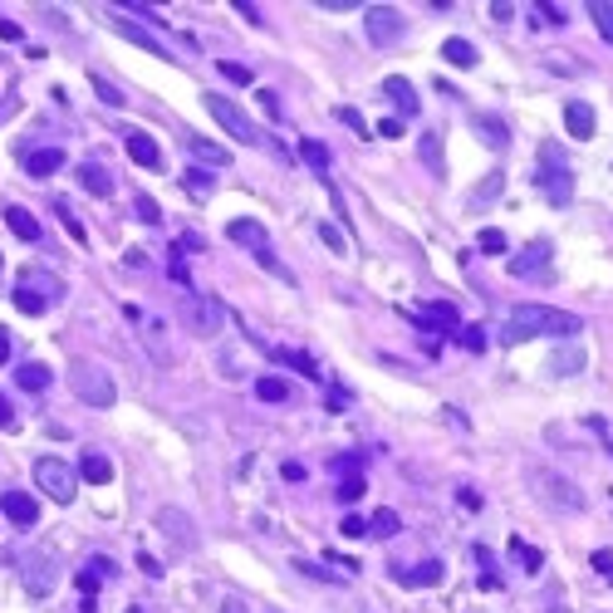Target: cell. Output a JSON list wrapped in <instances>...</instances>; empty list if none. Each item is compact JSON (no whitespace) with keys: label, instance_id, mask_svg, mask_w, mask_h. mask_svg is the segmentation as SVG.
Listing matches in <instances>:
<instances>
[{"label":"cell","instance_id":"7","mask_svg":"<svg viewBox=\"0 0 613 613\" xmlns=\"http://www.w3.org/2000/svg\"><path fill=\"white\" fill-rule=\"evenodd\" d=\"M182 319H187V329L197 334V339H211V334H221L226 309H221L216 295H187L182 299Z\"/></svg>","mask_w":613,"mask_h":613},{"label":"cell","instance_id":"11","mask_svg":"<svg viewBox=\"0 0 613 613\" xmlns=\"http://www.w3.org/2000/svg\"><path fill=\"white\" fill-rule=\"evenodd\" d=\"M535 486H540V496L550 501V506H559V511H584V496H579V486L574 481H564L555 472H535Z\"/></svg>","mask_w":613,"mask_h":613},{"label":"cell","instance_id":"40","mask_svg":"<svg viewBox=\"0 0 613 613\" xmlns=\"http://www.w3.org/2000/svg\"><path fill=\"white\" fill-rule=\"evenodd\" d=\"M93 89H99V99H103V103L123 108V93H118V89H113V83H108V79H93Z\"/></svg>","mask_w":613,"mask_h":613},{"label":"cell","instance_id":"17","mask_svg":"<svg viewBox=\"0 0 613 613\" xmlns=\"http://www.w3.org/2000/svg\"><path fill=\"white\" fill-rule=\"evenodd\" d=\"M128 158H133L138 167H162V148L148 133H128Z\"/></svg>","mask_w":613,"mask_h":613},{"label":"cell","instance_id":"25","mask_svg":"<svg viewBox=\"0 0 613 613\" xmlns=\"http://www.w3.org/2000/svg\"><path fill=\"white\" fill-rule=\"evenodd\" d=\"M25 589H30V594H50V589H54V564L50 559H30Z\"/></svg>","mask_w":613,"mask_h":613},{"label":"cell","instance_id":"41","mask_svg":"<svg viewBox=\"0 0 613 613\" xmlns=\"http://www.w3.org/2000/svg\"><path fill=\"white\" fill-rule=\"evenodd\" d=\"M299 152H305V162H315V167H329V152H324L315 138H309V142H305V148H299Z\"/></svg>","mask_w":613,"mask_h":613},{"label":"cell","instance_id":"28","mask_svg":"<svg viewBox=\"0 0 613 613\" xmlns=\"http://www.w3.org/2000/svg\"><path fill=\"white\" fill-rule=\"evenodd\" d=\"M182 187L191 191V197H211V187H216V177L207 172V167H187V172H182Z\"/></svg>","mask_w":613,"mask_h":613},{"label":"cell","instance_id":"30","mask_svg":"<svg viewBox=\"0 0 613 613\" xmlns=\"http://www.w3.org/2000/svg\"><path fill=\"white\" fill-rule=\"evenodd\" d=\"M187 152L201 158V162H226V148H216V142H207V138H187Z\"/></svg>","mask_w":613,"mask_h":613},{"label":"cell","instance_id":"43","mask_svg":"<svg viewBox=\"0 0 613 613\" xmlns=\"http://www.w3.org/2000/svg\"><path fill=\"white\" fill-rule=\"evenodd\" d=\"M462 344L472 348V354H481V348H486V329H462Z\"/></svg>","mask_w":613,"mask_h":613},{"label":"cell","instance_id":"54","mask_svg":"<svg viewBox=\"0 0 613 613\" xmlns=\"http://www.w3.org/2000/svg\"><path fill=\"white\" fill-rule=\"evenodd\" d=\"M138 564H142V574H152V579L162 574V569H158V559H152V555H138Z\"/></svg>","mask_w":613,"mask_h":613},{"label":"cell","instance_id":"6","mask_svg":"<svg viewBox=\"0 0 613 613\" xmlns=\"http://www.w3.org/2000/svg\"><path fill=\"white\" fill-rule=\"evenodd\" d=\"M207 113H211L216 123H221L236 142H246V148H260V142H266V138H260V128L250 123V118L240 113V108H236L231 99H221V93H207Z\"/></svg>","mask_w":613,"mask_h":613},{"label":"cell","instance_id":"55","mask_svg":"<svg viewBox=\"0 0 613 613\" xmlns=\"http://www.w3.org/2000/svg\"><path fill=\"white\" fill-rule=\"evenodd\" d=\"M594 564H598V569H613V550H598Z\"/></svg>","mask_w":613,"mask_h":613},{"label":"cell","instance_id":"52","mask_svg":"<svg viewBox=\"0 0 613 613\" xmlns=\"http://www.w3.org/2000/svg\"><path fill=\"white\" fill-rule=\"evenodd\" d=\"M319 236H324V240H329V246H334V250H344V236H339V231H334V226H319Z\"/></svg>","mask_w":613,"mask_h":613},{"label":"cell","instance_id":"46","mask_svg":"<svg viewBox=\"0 0 613 613\" xmlns=\"http://www.w3.org/2000/svg\"><path fill=\"white\" fill-rule=\"evenodd\" d=\"M221 74H226V79H236V83H246V79H250V69H246V64H231V59H226Z\"/></svg>","mask_w":613,"mask_h":613},{"label":"cell","instance_id":"56","mask_svg":"<svg viewBox=\"0 0 613 613\" xmlns=\"http://www.w3.org/2000/svg\"><path fill=\"white\" fill-rule=\"evenodd\" d=\"M0 364H10V334L0 329Z\"/></svg>","mask_w":613,"mask_h":613},{"label":"cell","instance_id":"35","mask_svg":"<svg viewBox=\"0 0 613 613\" xmlns=\"http://www.w3.org/2000/svg\"><path fill=\"white\" fill-rule=\"evenodd\" d=\"M275 358H280V364H290V368H299V374H305V378H319V368H315V358H305V354H295V348H280V354H275Z\"/></svg>","mask_w":613,"mask_h":613},{"label":"cell","instance_id":"16","mask_svg":"<svg viewBox=\"0 0 613 613\" xmlns=\"http://www.w3.org/2000/svg\"><path fill=\"white\" fill-rule=\"evenodd\" d=\"M398 584L407 589H427V584H442V564L437 559H423V564H407V569H393Z\"/></svg>","mask_w":613,"mask_h":613},{"label":"cell","instance_id":"13","mask_svg":"<svg viewBox=\"0 0 613 613\" xmlns=\"http://www.w3.org/2000/svg\"><path fill=\"white\" fill-rule=\"evenodd\" d=\"M103 579H113V559L93 555V559L79 569V594H83V604H93V594H99V584H103Z\"/></svg>","mask_w":613,"mask_h":613},{"label":"cell","instance_id":"45","mask_svg":"<svg viewBox=\"0 0 613 613\" xmlns=\"http://www.w3.org/2000/svg\"><path fill=\"white\" fill-rule=\"evenodd\" d=\"M423 158H427V162H442V142H437V133L423 138Z\"/></svg>","mask_w":613,"mask_h":613},{"label":"cell","instance_id":"58","mask_svg":"<svg viewBox=\"0 0 613 613\" xmlns=\"http://www.w3.org/2000/svg\"><path fill=\"white\" fill-rule=\"evenodd\" d=\"M128 613H138V608H128Z\"/></svg>","mask_w":613,"mask_h":613},{"label":"cell","instance_id":"32","mask_svg":"<svg viewBox=\"0 0 613 613\" xmlns=\"http://www.w3.org/2000/svg\"><path fill=\"white\" fill-rule=\"evenodd\" d=\"M501 182H506V172H486V182H481V187L472 191V207H486V201L501 191Z\"/></svg>","mask_w":613,"mask_h":613},{"label":"cell","instance_id":"50","mask_svg":"<svg viewBox=\"0 0 613 613\" xmlns=\"http://www.w3.org/2000/svg\"><path fill=\"white\" fill-rule=\"evenodd\" d=\"M339 123H348V128H354V133H358V128H364V118H358L354 108H339Z\"/></svg>","mask_w":613,"mask_h":613},{"label":"cell","instance_id":"31","mask_svg":"<svg viewBox=\"0 0 613 613\" xmlns=\"http://www.w3.org/2000/svg\"><path fill=\"white\" fill-rule=\"evenodd\" d=\"M256 398L260 403H285V398H290V388H285V378H260L256 383Z\"/></svg>","mask_w":613,"mask_h":613},{"label":"cell","instance_id":"1","mask_svg":"<svg viewBox=\"0 0 613 613\" xmlns=\"http://www.w3.org/2000/svg\"><path fill=\"white\" fill-rule=\"evenodd\" d=\"M584 334L579 315H564V309L550 305H515L506 319H501V344H525V339H574Z\"/></svg>","mask_w":613,"mask_h":613},{"label":"cell","instance_id":"22","mask_svg":"<svg viewBox=\"0 0 613 613\" xmlns=\"http://www.w3.org/2000/svg\"><path fill=\"white\" fill-rule=\"evenodd\" d=\"M79 182H83V191H93V197H113V177H108L99 162H83L79 167Z\"/></svg>","mask_w":613,"mask_h":613},{"label":"cell","instance_id":"53","mask_svg":"<svg viewBox=\"0 0 613 613\" xmlns=\"http://www.w3.org/2000/svg\"><path fill=\"white\" fill-rule=\"evenodd\" d=\"M432 315H437L442 324H456V309L452 305H432Z\"/></svg>","mask_w":613,"mask_h":613},{"label":"cell","instance_id":"49","mask_svg":"<svg viewBox=\"0 0 613 613\" xmlns=\"http://www.w3.org/2000/svg\"><path fill=\"white\" fill-rule=\"evenodd\" d=\"M0 40H20V25H15V20L0 15Z\"/></svg>","mask_w":613,"mask_h":613},{"label":"cell","instance_id":"42","mask_svg":"<svg viewBox=\"0 0 613 613\" xmlns=\"http://www.w3.org/2000/svg\"><path fill=\"white\" fill-rule=\"evenodd\" d=\"M339 530L348 535V540H358V535H368V521H358V515H344V525Z\"/></svg>","mask_w":613,"mask_h":613},{"label":"cell","instance_id":"29","mask_svg":"<svg viewBox=\"0 0 613 613\" xmlns=\"http://www.w3.org/2000/svg\"><path fill=\"white\" fill-rule=\"evenodd\" d=\"M398 530H403V521H398L393 511H378L374 521H368V535H378V540H393Z\"/></svg>","mask_w":613,"mask_h":613},{"label":"cell","instance_id":"3","mask_svg":"<svg viewBox=\"0 0 613 613\" xmlns=\"http://www.w3.org/2000/svg\"><path fill=\"white\" fill-rule=\"evenodd\" d=\"M226 236H231V240H236V246H246V250H250V256H256V260H260V266H266V270H275V275H285V270H280V260H275L270 231H266V226H260V221H256V216H236V221H231V226H226Z\"/></svg>","mask_w":613,"mask_h":613},{"label":"cell","instance_id":"19","mask_svg":"<svg viewBox=\"0 0 613 613\" xmlns=\"http://www.w3.org/2000/svg\"><path fill=\"white\" fill-rule=\"evenodd\" d=\"M442 59H447V64H456V69H476V44L472 40H462V34H452L447 44H442Z\"/></svg>","mask_w":613,"mask_h":613},{"label":"cell","instance_id":"47","mask_svg":"<svg viewBox=\"0 0 613 613\" xmlns=\"http://www.w3.org/2000/svg\"><path fill=\"white\" fill-rule=\"evenodd\" d=\"M378 133H383V138H403V123H398V118H383Z\"/></svg>","mask_w":613,"mask_h":613},{"label":"cell","instance_id":"12","mask_svg":"<svg viewBox=\"0 0 613 613\" xmlns=\"http://www.w3.org/2000/svg\"><path fill=\"white\" fill-rule=\"evenodd\" d=\"M511 275L515 280H540V275H550V240H530L521 256H511Z\"/></svg>","mask_w":613,"mask_h":613},{"label":"cell","instance_id":"8","mask_svg":"<svg viewBox=\"0 0 613 613\" xmlns=\"http://www.w3.org/2000/svg\"><path fill=\"white\" fill-rule=\"evenodd\" d=\"M74 398L89 403V407H113L118 388H113V378H108L99 364H74Z\"/></svg>","mask_w":613,"mask_h":613},{"label":"cell","instance_id":"24","mask_svg":"<svg viewBox=\"0 0 613 613\" xmlns=\"http://www.w3.org/2000/svg\"><path fill=\"white\" fill-rule=\"evenodd\" d=\"M113 30H118V34H123V40H133V44H142V50H148V54H158V59H167V50H162V44H158V34L138 30V25H133V20H113Z\"/></svg>","mask_w":613,"mask_h":613},{"label":"cell","instance_id":"14","mask_svg":"<svg viewBox=\"0 0 613 613\" xmlns=\"http://www.w3.org/2000/svg\"><path fill=\"white\" fill-rule=\"evenodd\" d=\"M0 511H5L15 525H34V521H40V506H34V496H25V491H5V496H0Z\"/></svg>","mask_w":613,"mask_h":613},{"label":"cell","instance_id":"2","mask_svg":"<svg viewBox=\"0 0 613 613\" xmlns=\"http://www.w3.org/2000/svg\"><path fill=\"white\" fill-rule=\"evenodd\" d=\"M34 486H40L50 501H59V506H69L74 491H79V472L64 466L59 456H40V462H34Z\"/></svg>","mask_w":613,"mask_h":613},{"label":"cell","instance_id":"34","mask_svg":"<svg viewBox=\"0 0 613 613\" xmlns=\"http://www.w3.org/2000/svg\"><path fill=\"white\" fill-rule=\"evenodd\" d=\"M476 246L486 250V256H506V231H496V226H486V231L476 236Z\"/></svg>","mask_w":613,"mask_h":613},{"label":"cell","instance_id":"57","mask_svg":"<svg viewBox=\"0 0 613 613\" xmlns=\"http://www.w3.org/2000/svg\"><path fill=\"white\" fill-rule=\"evenodd\" d=\"M221 613H246V604H240V598H226V604H221Z\"/></svg>","mask_w":613,"mask_h":613},{"label":"cell","instance_id":"18","mask_svg":"<svg viewBox=\"0 0 613 613\" xmlns=\"http://www.w3.org/2000/svg\"><path fill=\"white\" fill-rule=\"evenodd\" d=\"M79 476L89 481V486H108V481H113V462H108V456H99V452H83Z\"/></svg>","mask_w":613,"mask_h":613},{"label":"cell","instance_id":"4","mask_svg":"<svg viewBox=\"0 0 613 613\" xmlns=\"http://www.w3.org/2000/svg\"><path fill=\"white\" fill-rule=\"evenodd\" d=\"M540 162H545V172H540V191H545L555 207H569V201H574V177H569V167H564V152L555 148V142H545V148H540Z\"/></svg>","mask_w":613,"mask_h":613},{"label":"cell","instance_id":"33","mask_svg":"<svg viewBox=\"0 0 613 613\" xmlns=\"http://www.w3.org/2000/svg\"><path fill=\"white\" fill-rule=\"evenodd\" d=\"M589 15H594L598 34H604V40H613V5H608V0H594V5H589Z\"/></svg>","mask_w":613,"mask_h":613},{"label":"cell","instance_id":"44","mask_svg":"<svg viewBox=\"0 0 613 613\" xmlns=\"http://www.w3.org/2000/svg\"><path fill=\"white\" fill-rule=\"evenodd\" d=\"M15 423L20 417H15V407H10V398H0V432H15Z\"/></svg>","mask_w":613,"mask_h":613},{"label":"cell","instance_id":"15","mask_svg":"<svg viewBox=\"0 0 613 613\" xmlns=\"http://www.w3.org/2000/svg\"><path fill=\"white\" fill-rule=\"evenodd\" d=\"M383 93H388V99L398 103V113H403V118H413L417 108H423V99H417V89H413V83H407L403 74H393L388 83H383Z\"/></svg>","mask_w":613,"mask_h":613},{"label":"cell","instance_id":"38","mask_svg":"<svg viewBox=\"0 0 613 613\" xmlns=\"http://www.w3.org/2000/svg\"><path fill=\"white\" fill-rule=\"evenodd\" d=\"M295 569H299V574H309V579H329V584H344V579H348V574L319 569V564H309V559H299V564H295Z\"/></svg>","mask_w":613,"mask_h":613},{"label":"cell","instance_id":"23","mask_svg":"<svg viewBox=\"0 0 613 613\" xmlns=\"http://www.w3.org/2000/svg\"><path fill=\"white\" fill-rule=\"evenodd\" d=\"M59 167H64V152H59V148H40V152H30V158H25L30 177H50V172H59Z\"/></svg>","mask_w":613,"mask_h":613},{"label":"cell","instance_id":"10","mask_svg":"<svg viewBox=\"0 0 613 613\" xmlns=\"http://www.w3.org/2000/svg\"><path fill=\"white\" fill-rule=\"evenodd\" d=\"M158 530L167 535V545H172L177 555H191V550H197V530H191L187 511H177V506H162V511H158Z\"/></svg>","mask_w":613,"mask_h":613},{"label":"cell","instance_id":"37","mask_svg":"<svg viewBox=\"0 0 613 613\" xmlns=\"http://www.w3.org/2000/svg\"><path fill=\"white\" fill-rule=\"evenodd\" d=\"M364 491H368V486H364V476H348V481H339V491H334V496H339L344 506H354V501L364 496Z\"/></svg>","mask_w":613,"mask_h":613},{"label":"cell","instance_id":"51","mask_svg":"<svg viewBox=\"0 0 613 613\" xmlns=\"http://www.w3.org/2000/svg\"><path fill=\"white\" fill-rule=\"evenodd\" d=\"M540 15H545L550 25H564V10H559V5H540Z\"/></svg>","mask_w":613,"mask_h":613},{"label":"cell","instance_id":"36","mask_svg":"<svg viewBox=\"0 0 613 613\" xmlns=\"http://www.w3.org/2000/svg\"><path fill=\"white\" fill-rule=\"evenodd\" d=\"M574 368H584V354L579 348H564L555 364H550V374H574Z\"/></svg>","mask_w":613,"mask_h":613},{"label":"cell","instance_id":"5","mask_svg":"<svg viewBox=\"0 0 613 613\" xmlns=\"http://www.w3.org/2000/svg\"><path fill=\"white\" fill-rule=\"evenodd\" d=\"M54 295H59L54 275L25 270V275H20V285H15V309H20V315H44V309L54 305Z\"/></svg>","mask_w":613,"mask_h":613},{"label":"cell","instance_id":"20","mask_svg":"<svg viewBox=\"0 0 613 613\" xmlns=\"http://www.w3.org/2000/svg\"><path fill=\"white\" fill-rule=\"evenodd\" d=\"M564 128H569V138H594V108H589V103H569V108H564Z\"/></svg>","mask_w":613,"mask_h":613},{"label":"cell","instance_id":"48","mask_svg":"<svg viewBox=\"0 0 613 613\" xmlns=\"http://www.w3.org/2000/svg\"><path fill=\"white\" fill-rule=\"evenodd\" d=\"M236 10H240V15H246V20H250V25H266V20H260V10H256V5H250V0H240V5H236Z\"/></svg>","mask_w":613,"mask_h":613},{"label":"cell","instance_id":"27","mask_svg":"<svg viewBox=\"0 0 613 613\" xmlns=\"http://www.w3.org/2000/svg\"><path fill=\"white\" fill-rule=\"evenodd\" d=\"M15 383L25 393H44V388H50V368H44V364H20L15 368Z\"/></svg>","mask_w":613,"mask_h":613},{"label":"cell","instance_id":"26","mask_svg":"<svg viewBox=\"0 0 613 613\" xmlns=\"http://www.w3.org/2000/svg\"><path fill=\"white\" fill-rule=\"evenodd\" d=\"M5 226H10L20 240H40V221H34L25 207H5Z\"/></svg>","mask_w":613,"mask_h":613},{"label":"cell","instance_id":"21","mask_svg":"<svg viewBox=\"0 0 613 613\" xmlns=\"http://www.w3.org/2000/svg\"><path fill=\"white\" fill-rule=\"evenodd\" d=\"M472 128H476V133H486L491 148H511V128L501 123V118H491V113H472Z\"/></svg>","mask_w":613,"mask_h":613},{"label":"cell","instance_id":"39","mask_svg":"<svg viewBox=\"0 0 613 613\" xmlns=\"http://www.w3.org/2000/svg\"><path fill=\"white\" fill-rule=\"evenodd\" d=\"M133 207H138V221H148V226H158V221H162V207H158L152 197H138Z\"/></svg>","mask_w":613,"mask_h":613},{"label":"cell","instance_id":"9","mask_svg":"<svg viewBox=\"0 0 613 613\" xmlns=\"http://www.w3.org/2000/svg\"><path fill=\"white\" fill-rule=\"evenodd\" d=\"M364 30H368V40L374 44H398L403 40V30H407V20H403V10L398 5H368V15H364Z\"/></svg>","mask_w":613,"mask_h":613}]
</instances>
